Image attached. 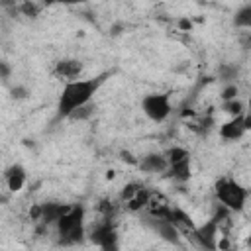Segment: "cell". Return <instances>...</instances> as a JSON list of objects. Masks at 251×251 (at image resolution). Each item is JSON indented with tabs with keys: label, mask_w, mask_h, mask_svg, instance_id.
Wrapping results in <instances>:
<instances>
[{
	"label": "cell",
	"mask_w": 251,
	"mask_h": 251,
	"mask_svg": "<svg viewBox=\"0 0 251 251\" xmlns=\"http://www.w3.org/2000/svg\"><path fill=\"white\" fill-rule=\"evenodd\" d=\"M104 78H106V75L96 76V78H75V80L65 82L63 90L59 94V102H57V116L71 118L78 108L86 106L98 92Z\"/></svg>",
	"instance_id": "cell-1"
},
{
	"label": "cell",
	"mask_w": 251,
	"mask_h": 251,
	"mask_svg": "<svg viewBox=\"0 0 251 251\" xmlns=\"http://www.w3.org/2000/svg\"><path fill=\"white\" fill-rule=\"evenodd\" d=\"M55 226L61 243H78L84 235V208L80 204L69 206Z\"/></svg>",
	"instance_id": "cell-2"
},
{
	"label": "cell",
	"mask_w": 251,
	"mask_h": 251,
	"mask_svg": "<svg viewBox=\"0 0 251 251\" xmlns=\"http://www.w3.org/2000/svg\"><path fill=\"white\" fill-rule=\"evenodd\" d=\"M214 194L222 206H226L231 212H241L247 200V190L233 178H218L214 184Z\"/></svg>",
	"instance_id": "cell-3"
},
{
	"label": "cell",
	"mask_w": 251,
	"mask_h": 251,
	"mask_svg": "<svg viewBox=\"0 0 251 251\" xmlns=\"http://www.w3.org/2000/svg\"><path fill=\"white\" fill-rule=\"evenodd\" d=\"M141 110L151 122L161 124L173 112L171 98H169V94H163V92H149L141 98Z\"/></svg>",
	"instance_id": "cell-4"
},
{
	"label": "cell",
	"mask_w": 251,
	"mask_h": 251,
	"mask_svg": "<svg viewBox=\"0 0 251 251\" xmlns=\"http://www.w3.org/2000/svg\"><path fill=\"white\" fill-rule=\"evenodd\" d=\"M167 161H169V171L171 176L176 182H186L192 175L190 169V153L184 147H171L167 153Z\"/></svg>",
	"instance_id": "cell-5"
},
{
	"label": "cell",
	"mask_w": 251,
	"mask_h": 251,
	"mask_svg": "<svg viewBox=\"0 0 251 251\" xmlns=\"http://www.w3.org/2000/svg\"><path fill=\"white\" fill-rule=\"evenodd\" d=\"M149 192L151 190H147L139 182H127L120 192V200H122V204L127 212H141L147 206Z\"/></svg>",
	"instance_id": "cell-6"
},
{
	"label": "cell",
	"mask_w": 251,
	"mask_h": 251,
	"mask_svg": "<svg viewBox=\"0 0 251 251\" xmlns=\"http://www.w3.org/2000/svg\"><path fill=\"white\" fill-rule=\"evenodd\" d=\"M90 239L94 245L110 251V249H116L118 247V233L110 222V218H104L102 222L94 224L92 229H90Z\"/></svg>",
	"instance_id": "cell-7"
},
{
	"label": "cell",
	"mask_w": 251,
	"mask_h": 251,
	"mask_svg": "<svg viewBox=\"0 0 251 251\" xmlns=\"http://www.w3.org/2000/svg\"><path fill=\"white\" fill-rule=\"evenodd\" d=\"M222 233V227L220 224L210 218L206 224L202 226H196L194 233H192V239L196 241V245L200 247H206V249H218V237Z\"/></svg>",
	"instance_id": "cell-8"
},
{
	"label": "cell",
	"mask_w": 251,
	"mask_h": 251,
	"mask_svg": "<svg viewBox=\"0 0 251 251\" xmlns=\"http://www.w3.org/2000/svg\"><path fill=\"white\" fill-rule=\"evenodd\" d=\"M145 210H147V214H149L151 218H167V220H169V216H171V212H173V206H171L169 198H167L163 192L151 190Z\"/></svg>",
	"instance_id": "cell-9"
},
{
	"label": "cell",
	"mask_w": 251,
	"mask_h": 251,
	"mask_svg": "<svg viewBox=\"0 0 251 251\" xmlns=\"http://www.w3.org/2000/svg\"><path fill=\"white\" fill-rule=\"evenodd\" d=\"M82 69H84V67H82V63H80L78 59H59V61L55 63V67H53V75H55L57 78L69 82V80L78 78L80 73H82Z\"/></svg>",
	"instance_id": "cell-10"
},
{
	"label": "cell",
	"mask_w": 251,
	"mask_h": 251,
	"mask_svg": "<svg viewBox=\"0 0 251 251\" xmlns=\"http://www.w3.org/2000/svg\"><path fill=\"white\" fill-rule=\"evenodd\" d=\"M245 124H243V114L241 116H235L231 120H227L226 124L220 126V137L226 139V141H237L243 137L245 133Z\"/></svg>",
	"instance_id": "cell-11"
},
{
	"label": "cell",
	"mask_w": 251,
	"mask_h": 251,
	"mask_svg": "<svg viewBox=\"0 0 251 251\" xmlns=\"http://www.w3.org/2000/svg\"><path fill=\"white\" fill-rule=\"evenodd\" d=\"M137 167L143 173H165V171H169V161H167V155L149 153L137 161Z\"/></svg>",
	"instance_id": "cell-12"
},
{
	"label": "cell",
	"mask_w": 251,
	"mask_h": 251,
	"mask_svg": "<svg viewBox=\"0 0 251 251\" xmlns=\"http://www.w3.org/2000/svg\"><path fill=\"white\" fill-rule=\"evenodd\" d=\"M4 180H6V186L10 192H20L27 180V173L22 165H12L4 173Z\"/></svg>",
	"instance_id": "cell-13"
},
{
	"label": "cell",
	"mask_w": 251,
	"mask_h": 251,
	"mask_svg": "<svg viewBox=\"0 0 251 251\" xmlns=\"http://www.w3.org/2000/svg\"><path fill=\"white\" fill-rule=\"evenodd\" d=\"M41 206V216L39 220L49 226V224H57V220L67 212L69 204H61V202H47V204H39Z\"/></svg>",
	"instance_id": "cell-14"
},
{
	"label": "cell",
	"mask_w": 251,
	"mask_h": 251,
	"mask_svg": "<svg viewBox=\"0 0 251 251\" xmlns=\"http://www.w3.org/2000/svg\"><path fill=\"white\" fill-rule=\"evenodd\" d=\"M169 220L176 226V229H178L180 233H184V235H190V237H192V233H194V229H196V224L192 222V218H190L184 210H180V208H173V212H171Z\"/></svg>",
	"instance_id": "cell-15"
},
{
	"label": "cell",
	"mask_w": 251,
	"mask_h": 251,
	"mask_svg": "<svg viewBox=\"0 0 251 251\" xmlns=\"http://www.w3.org/2000/svg\"><path fill=\"white\" fill-rule=\"evenodd\" d=\"M233 25L243 31H251V4L241 6L233 16Z\"/></svg>",
	"instance_id": "cell-16"
},
{
	"label": "cell",
	"mask_w": 251,
	"mask_h": 251,
	"mask_svg": "<svg viewBox=\"0 0 251 251\" xmlns=\"http://www.w3.org/2000/svg\"><path fill=\"white\" fill-rule=\"evenodd\" d=\"M224 112H226V114H229L231 118L241 116V114H243V102H241V100H237V98L224 100Z\"/></svg>",
	"instance_id": "cell-17"
},
{
	"label": "cell",
	"mask_w": 251,
	"mask_h": 251,
	"mask_svg": "<svg viewBox=\"0 0 251 251\" xmlns=\"http://www.w3.org/2000/svg\"><path fill=\"white\" fill-rule=\"evenodd\" d=\"M20 12H22L24 16H27V18H35V16L39 14V8H37V4H35V2H31V0H25V2H22V6H20Z\"/></svg>",
	"instance_id": "cell-18"
},
{
	"label": "cell",
	"mask_w": 251,
	"mask_h": 251,
	"mask_svg": "<svg viewBox=\"0 0 251 251\" xmlns=\"http://www.w3.org/2000/svg\"><path fill=\"white\" fill-rule=\"evenodd\" d=\"M98 210L102 212L104 218H110V220H112V216H114V212H116V206H114V202H110V200H102V202L98 204Z\"/></svg>",
	"instance_id": "cell-19"
},
{
	"label": "cell",
	"mask_w": 251,
	"mask_h": 251,
	"mask_svg": "<svg viewBox=\"0 0 251 251\" xmlns=\"http://www.w3.org/2000/svg\"><path fill=\"white\" fill-rule=\"evenodd\" d=\"M237 94H239V88H237L235 84H227V86L222 90V98H224V100H231V98H237Z\"/></svg>",
	"instance_id": "cell-20"
},
{
	"label": "cell",
	"mask_w": 251,
	"mask_h": 251,
	"mask_svg": "<svg viewBox=\"0 0 251 251\" xmlns=\"http://www.w3.org/2000/svg\"><path fill=\"white\" fill-rule=\"evenodd\" d=\"M12 92H14V98H25V90L24 88H12Z\"/></svg>",
	"instance_id": "cell-21"
},
{
	"label": "cell",
	"mask_w": 251,
	"mask_h": 251,
	"mask_svg": "<svg viewBox=\"0 0 251 251\" xmlns=\"http://www.w3.org/2000/svg\"><path fill=\"white\" fill-rule=\"evenodd\" d=\"M53 2H59V4H82L86 0H53Z\"/></svg>",
	"instance_id": "cell-22"
},
{
	"label": "cell",
	"mask_w": 251,
	"mask_h": 251,
	"mask_svg": "<svg viewBox=\"0 0 251 251\" xmlns=\"http://www.w3.org/2000/svg\"><path fill=\"white\" fill-rule=\"evenodd\" d=\"M180 27H182V29H190V27H192V24H190L188 20H180Z\"/></svg>",
	"instance_id": "cell-23"
},
{
	"label": "cell",
	"mask_w": 251,
	"mask_h": 251,
	"mask_svg": "<svg viewBox=\"0 0 251 251\" xmlns=\"http://www.w3.org/2000/svg\"><path fill=\"white\" fill-rule=\"evenodd\" d=\"M247 245H249V247H251V235H249V237H247Z\"/></svg>",
	"instance_id": "cell-24"
},
{
	"label": "cell",
	"mask_w": 251,
	"mask_h": 251,
	"mask_svg": "<svg viewBox=\"0 0 251 251\" xmlns=\"http://www.w3.org/2000/svg\"><path fill=\"white\" fill-rule=\"evenodd\" d=\"M247 106H249V114H251V98H249V104Z\"/></svg>",
	"instance_id": "cell-25"
},
{
	"label": "cell",
	"mask_w": 251,
	"mask_h": 251,
	"mask_svg": "<svg viewBox=\"0 0 251 251\" xmlns=\"http://www.w3.org/2000/svg\"><path fill=\"white\" fill-rule=\"evenodd\" d=\"M171 2H184V0H171Z\"/></svg>",
	"instance_id": "cell-26"
}]
</instances>
